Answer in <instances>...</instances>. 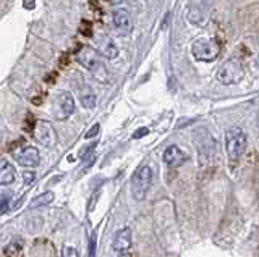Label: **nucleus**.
<instances>
[{
	"label": "nucleus",
	"instance_id": "obj_19",
	"mask_svg": "<svg viewBox=\"0 0 259 257\" xmlns=\"http://www.w3.org/2000/svg\"><path fill=\"white\" fill-rule=\"evenodd\" d=\"M10 200H12V192L10 191H5V192L0 194V214L8 212V209H10Z\"/></svg>",
	"mask_w": 259,
	"mask_h": 257
},
{
	"label": "nucleus",
	"instance_id": "obj_6",
	"mask_svg": "<svg viewBox=\"0 0 259 257\" xmlns=\"http://www.w3.org/2000/svg\"><path fill=\"white\" fill-rule=\"evenodd\" d=\"M75 112V99L68 91H59L54 99V117L55 120H67Z\"/></svg>",
	"mask_w": 259,
	"mask_h": 257
},
{
	"label": "nucleus",
	"instance_id": "obj_31",
	"mask_svg": "<svg viewBox=\"0 0 259 257\" xmlns=\"http://www.w3.org/2000/svg\"><path fill=\"white\" fill-rule=\"evenodd\" d=\"M40 102H42V100H40V97H34V99H32V104H34V106H40Z\"/></svg>",
	"mask_w": 259,
	"mask_h": 257
},
{
	"label": "nucleus",
	"instance_id": "obj_2",
	"mask_svg": "<svg viewBox=\"0 0 259 257\" xmlns=\"http://www.w3.org/2000/svg\"><path fill=\"white\" fill-rule=\"evenodd\" d=\"M248 147V138L246 133L238 126H230L229 130H225V150L227 156L232 162H237L245 154Z\"/></svg>",
	"mask_w": 259,
	"mask_h": 257
},
{
	"label": "nucleus",
	"instance_id": "obj_10",
	"mask_svg": "<svg viewBox=\"0 0 259 257\" xmlns=\"http://www.w3.org/2000/svg\"><path fill=\"white\" fill-rule=\"evenodd\" d=\"M202 134L199 138V134H196V146L199 150V159H201V164L209 160L210 157L214 156V152L217 150V142L214 141V138L210 136L206 130H202Z\"/></svg>",
	"mask_w": 259,
	"mask_h": 257
},
{
	"label": "nucleus",
	"instance_id": "obj_26",
	"mask_svg": "<svg viewBox=\"0 0 259 257\" xmlns=\"http://www.w3.org/2000/svg\"><path fill=\"white\" fill-rule=\"evenodd\" d=\"M57 81V75L55 73H49L47 76H46V83L47 84H54Z\"/></svg>",
	"mask_w": 259,
	"mask_h": 257
},
{
	"label": "nucleus",
	"instance_id": "obj_25",
	"mask_svg": "<svg viewBox=\"0 0 259 257\" xmlns=\"http://www.w3.org/2000/svg\"><path fill=\"white\" fill-rule=\"evenodd\" d=\"M34 5H36V0H23V7H24V9L32 10V9H34Z\"/></svg>",
	"mask_w": 259,
	"mask_h": 257
},
{
	"label": "nucleus",
	"instance_id": "obj_4",
	"mask_svg": "<svg viewBox=\"0 0 259 257\" xmlns=\"http://www.w3.org/2000/svg\"><path fill=\"white\" fill-rule=\"evenodd\" d=\"M152 184V168L149 165H141L132 176V196L136 200H143L149 192Z\"/></svg>",
	"mask_w": 259,
	"mask_h": 257
},
{
	"label": "nucleus",
	"instance_id": "obj_17",
	"mask_svg": "<svg viewBox=\"0 0 259 257\" xmlns=\"http://www.w3.org/2000/svg\"><path fill=\"white\" fill-rule=\"evenodd\" d=\"M4 252L8 257H23V246L20 243H10L4 249Z\"/></svg>",
	"mask_w": 259,
	"mask_h": 257
},
{
	"label": "nucleus",
	"instance_id": "obj_28",
	"mask_svg": "<svg viewBox=\"0 0 259 257\" xmlns=\"http://www.w3.org/2000/svg\"><path fill=\"white\" fill-rule=\"evenodd\" d=\"M96 255V236L91 238V251H89V257Z\"/></svg>",
	"mask_w": 259,
	"mask_h": 257
},
{
	"label": "nucleus",
	"instance_id": "obj_3",
	"mask_svg": "<svg viewBox=\"0 0 259 257\" xmlns=\"http://www.w3.org/2000/svg\"><path fill=\"white\" fill-rule=\"evenodd\" d=\"M191 55L198 62H214L221 55V44L214 37H199L191 45Z\"/></svg>",
	"mask_w": 259,
	"mask_h": 257
},
{
	"label": "nucleus",
	"instance_id": "obj_12",
	"mask_svg": "<svg viewBox=\"0 0 259 257\" xmlns=\"http://www.w3.org/2000/svg\"><path fill=\"white\" fill-rule=\"evenodd\" d=\"M162 159H164V162L168 167H180L186 160V156L178 146H168L164 150V156H162Z\"/></svg>",
	"mask_w": 259,
	"mask_h": 257
},
{
	"label": "nucleus",
	"instance_id": "obj_1",
	"mask_svg": "<svg viewBox=\"0 0 259 257\" xmlns=\"http://www.w3.org/2000/svg\"><path fill=\"white\" fill-rule=\"evenodd\" d=\"M76 62L94 76L96 81H99L101 84L109 83V70L105 67L101 54L93 49V47L81 45L76 50Z\"/></svg>",
	"mask_w": 259,
	"mask_h": 257
},
{
	"label": "nucleus",
	"instance_id": "obj_20",
	"mask_svg": "<svg viewBox=\"0 0 259 257\" xmlns=\"http://www.w3.org/2000/svg\"><path fill=\"white\" fill-rule=\"evenodd\" d=\"M79 33L86 36V37H91L93 36V25H91V21H88V20H83L81 21V25H79Z\"/></svg>",
	"mask_w": 259,
	"mask_h": 257
},
{
	"label": "nucleus",
	"instance_id": "obj_27",
	"mask_svg": "<svg viewBox=\"0 0 259 257\" xmlns=\"http://www.w3.org/2000/svg\"><path fill=\"white\" fill-rule=\"evenodd\" d=\"M89 7H91L93 12H101V5L96 2V0H89Z\"/></svg>",
	"mask_w": 259,
	"mask_h": 257
},
{
	"label": "nucleus",
	"instance_id": "obj_15",
	"mask_svg": "<svg viewBox=\"0 0 259 257\" xmlns=\"http://www.w3.org/2000/svg\"><path fill=\"white\" fill-rule=\"evenodd\" d=\"M52 200H54V192H52V191H47V192H44V194H40V196H37V197L32 199V200H31V204H29V207H31V209L42 207V205L51 204Z\"/></svg>",
	"mask_w": 259,
	"mask_h": 257
},
{
	"label": "nucleus",
	"instance_id": "obj_22",
	"mask_svg": "<svg viewBox=\"0 0 259 257\" xmlns=\"http://www.w3.org/2000/svg\"><path fill=\"white\" fill-rule=\"evenodd\" d=\"M34 180H36V173L32 172V170L23 172V181H24V184H31V183H34Z\"/></svg>",
	"mask_w": 259,
	"mask_h": 257
},
{
	"label": "nucleus",
	"instance_id": "obj_8",
	"mask_svg": "<svg viewBox=\"0 0 259 257\" xmlns=\"http://www.w3.org/2000/svg\"><path fill=\"white\" fill-rule=\"evenodd\" d=\"M112 23L120 36H130L133 31V20L125 9H115L112 12Z\"/></svg>",
	"mask_w": 259,
	"mask_h": 257
},
{
	"label": "nucleus",
	"instance_id": "obj_18",
	"mask_svg": "<svg viewBox=\"0 0 259 257\" xmlns=\"http://www.w3.org/2000/svg\"><path fill=\"white\" fill-rule=\"evenodd\" d=\"M81 106L88 110H93L97 106V100H96V95L93 92H86V94H81Z\"/></svg>",
	"mask_w": 259,
	"mask_h": 257
},
{
	"label": "nucleus",
	"instance_id": "obj_11",
	"mask_svg": "<svg viewBox=\"0 0 259 257\" xmlns=\"http://www.w3.org/2000/svg\"><path fill=\"white\" fill-rule=\"evenodd\" d=\"M112 247L117 254H126L130 251V247H132V230L130 228L118 230L115 238H113Z\"/></svg>",
	"mask_w": 259,
	"mask_h": 257
},
{
	"label": "nucleus",
	"instance_id": "obj_13",
	"mask_svg": "<svg viewBox=\"0 0 259 257\" xmlns=\"http://www.w3.org/2000/svg\"><path fill=\"white\" fill-rule=\"evenodd\" d=\"M15 168L10 162H7V160H0V184H4V186H8V184H12L15 181Z\"/></svg>",
	"mask_w": 259,
	"mask_h": 257
},
{
	"label": "nucleus",
	"instance_id": "obj_29",
	"mask_svg": "<svg viewBox=\"0 0 259 257\" xmlns=\"http://www.w3.org/2000/svg\"><path fill=\"white\" fill-rule=\"evenodd\" d=\"M67 59H68V55H67V54H63L62 57H60V67H62V68L67 67V63H68V60H67Z\"/></svg>",
	"mask_w": 259,
	"mask_h": 257
},
{
	"label": "nucleus",
	"instance_id": "obj_16",
	"mask_svg": "<svg viewBox=\"0 0 259 257\" xmlns=\"http://www.w3.org/2000/svg\"><path fill=\"white\" fill-rule=\"evenodd\" d=\"M186 17H188L190 23H193V25H202L204 23V17H202L201 10L196 9V7H191L188 13H186Z\"/></svg>",
	"mask_w": 259,
	"mask_h": 257
},
{
	"label": "nucleus",
	"instance_id": "obj_14",
	"mask_svg": "<svg viewBox=\"0 0 259 257\" xmlns=\"http://www.w3.org/2000/svg\"><path fill=\"white\" fill-rule=\"evenodd\" d=\"M101 52L107 60H113L118 57V47L117 44L112 41V39H105L101 45Z\"/></svg>",
	"mask_w": 259,
	"mask_h": 257
},
{
	"label": "nucleus",
	"instance_id": "obj_9",
	"mask_svg": "<svg viewBox=\"0 0 259 257\" xmlns=\"http://www.w3.org/2000/svg\"><path fill=\"white\" fill-rule=\"evenodd\" d=\"M15 160L18 162V165L26 167V168H36L40 164V154L36 147L26 146L20 149L18 152H15Z\"/></svg>",
	"mask_w": 259,
	"mask_h": 257
},
{
	"label": "nucleus",
	"instance_id": "obj_24",
	"mask_svg": "<svg viewBox=\"0 0 259 257\" xmlns=\"http://www.w3.org/2000/svg\"><path fill=\"white\" fill-rule=\"evenodd\" d=\"M148 133H149L148 128H141V130H138V131L133 134V138H135V139H140V138H143V136L148 134Z\"/></svg>",
	"mask_w": 259,
	"mask_h": 257
},
{
	"label": "nucleus",
	"instance_id": "obj_7",
	"mask_svg": "<svg viewBox=\"0 0 259 257\" xmlns=\"http://www.w3.org/2000/svg\"><path fill=\"white\" fill-rule=\"evenodd\" d=\"M34 138L39 144H42L44 147H54L57 142V133L54 130V126L47 122V120H40V122H36L34 130Z\"/></svg>",
	"mask_w": 259,
	"mask_h": 257
},
{
	"label": "nucleus",
	"instance_id": "obj_5",
	"mask_svg": "<svg viewBox=\"0 0 259 257\" xmlns=\"http://www.w3.org/2000/svg\"><path fill=\"white\" fill-rule=\"evenodd\" d=\"M243 78H245V70H243V65L237 59L227 60L217 71V79L225 86L238 84L241 83Z\"/></svg>",
	"mask_w": 259,
	"mask_h": 257
},
{
	"label": "nucleus",
	"instance_id": "obj_30",
	"mask_svg": "<svg viewBox=\"0 0 259 257\" xmlns=\"http://www.w3.org/2000/svg\"><path fill=\"white\" fill-rule=\"evenodd\" d=\"M109 2H110L112 5H120V4H123L125 0H109Z\"/></svg>",
	"mask_w": 259,
	"mask_h": 257
},
{
	"label": "nucleus",
	"instance_id": "obj_21",
	"mask_svg": "<svg viewBox=\"0 0 259 257\" xmlns=\"http://www.w3.org/2000/svg\"><path fill=\"white\" fill-rule=\"evenodd\" d=\"M62 257H79L78 251L73 246H63L62 247Z\"/></svg>",
	"mask_w": 259,
	"mask_h": 257
},
{
	"label": "nucleus",
	"instance_id": "obj_23",
	"mask_svg": "<svg viewBox=\"0 0 259 257\" xmlns=\"http://www.w3.org/2000/svg\"><path fill=\"white\" fill-rule=\"evenodd\" d=\"M99 130H101V126L96 123V125L91 128V130H89V131L86 133L84 138H86V139H91V138H94V136H97V133H99Z\"/></svg>",
	"mask_w": 259,
	"mask_h": 257
}]
</instances>
